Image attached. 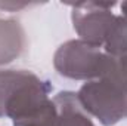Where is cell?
Returning a JSON list of instances; mask_svg holds the SVG:
<instances>
[{"mask_svg": "<svg viewBox=\"0 0 127 126\" xmlns=\"http://www.w3.org/2000/svg\"><path fill=\"white\" fill-rule=\"evenodd\" d=\"M77 96L86 113L102 126H114L127 119V82L100 77L83 83Z\"/></svg>", "mask_w": 127, "mask_h": 126, "instance_id": "7a4b0ae2", "label": "cell"}, {"mask_svg": "<svg viewBox=\"0 0 127 126\" xmlns=\"http://www.w3.org/2000/svg\"><path fill=\"white\" fill-rule=\"evenodd\" d=\"M38 3H30V1H0V9L7 12H18L25 7L37 6Z\"/></svg>", "mask_w": 127, "mask_h": 126, "instance_id": "ba28073f", "label": "cell"}, {"mask_svg": "<svg viewBox=\"0 0 127 126\" xmlns=\"http://www.w3.org/2000/svg\"><path fill=\"white\" fill-rule=\"evenodd\" d=\"M69 6L72 7V27L78 39L103 49L108 31L117 16L112 13V7H115L117 3L81 1Z\"/></svg>", "mask_w": 127, "mask_h": 126, "instance_id": "277c9868", "label": "cell"}, {"mask_svg": "<svg viewBox=\"0 0 127 126\" xmlns=\"http://www.w3.org/2000/svg\"><path fill=\"white\" fill-rule=\"evenodd\" d=\"M35 126H95L81 107L75 92L62 91L52 98V104Z\"/></svg>", "mask_w": 127, "mask_h": 126, "instance_id": "5b68a950", "label": "cell"}, {"mask_svg": "<svg viewBox=\"0 0 127 126\" xmlns=\"http://www.w3.org/2000/svg\"><path fill=\"white\" fill-rule=\"evenodd\" d=\"M52 85L30 70H0V119L12 125L38 114L52 99Z\"/></svg>", "mask_w": 127, "mask_h": 126, "instance_id": "6da1fadb", "label": "cell"}, {"mask_svg": "<svg viewBox=\"0 0 127 126\" xmlns=\"http://www.w3.org/2000/svg\"><path fill=\"white\" fill-rule=\"evenodd\" d=\"M103 52L112 58L127 55V13L117 15L106 36Z\"/></svg>", "mask_w": 127, "mask_h": 126, "instance_id": "52a82bcc", "label": "cell"}, {"mask_svg": "<svg viewBox=\"0 0 127 126\" xmlns=\"http://www.w3.org/2000/svg\"><path fill=\"white\" fill-rule=\"evenodd\" d=\"M28 48L22 24L13 18H0V70L19 60Z\"/></svg>", "mask_w": 127, "mask_h": 126, "instance_id": "8992f818", "label": "cell"}, {"mask_svg": "<svg viewBox=\"0 0 127 126\" xmlns=\"http://www.w3.org/2000/svg\"><path fill=\"white\" fill-rule=\"evenodd\" d=\"M106 63L108 55L102 48L80 39L62 43L53 55V67L59 76L84 83L100 79Z\"/></svg>", "mask_w": 127, "mask_h": 126, "instance_id": "3957f363", "label": "cell"}, {"mask_svg": "<svg viewBox=\"0 0 127 126\" xmlns=\"http://www.w3.org/2000/svg\"><path fill=\"white\" fill-rule=\"evenodd\" d=\"M120 7H121V13H127V1H123Z\"/></svg>", "mask_w": 127, "mask_h": 126, "instance_id": "9c48e42d", "label": "cell"}]
</instances>
